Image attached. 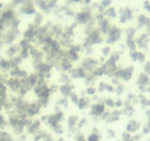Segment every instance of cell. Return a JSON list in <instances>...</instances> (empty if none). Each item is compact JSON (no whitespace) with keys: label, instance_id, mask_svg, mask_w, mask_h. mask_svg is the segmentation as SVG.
Returning a JSON list of instances; mask_svg holds the SVG:
<instances>
[{"label":"cell","instance_id":"16","mask_svg":"<svg viewBox=\"0 0 150 141\" xmlns=\"http://www.w3.org/2000/svg\"><path fill=\"white\" fill-rule=\"evenodd\" d=\"M12 69V65H11V61L9 58H4V57H0V70L4 73H9V70Z\"/></svg>","mask_w":150,"mask_h":141},{"label":"cell","instance_id":"20","mask_svg":"<svg viewBox=\"0 0 150 141\" xmlns=\"http://www.w3.org/2000/svg\"><path fill=\"white\" fill-rule=\"evenodd\" d=\"M36 3H37V6H38V8H40L41 11L46 12V13L51 11L50 6H49V3H48V0H37Z\"/></svg>","mask_w":150,"mask_h":141},{"label":"cell","instance_id":"34","mask_svg":"<svg viewBox=\"0 0 150 141\" xmlns=\"http://www.w3.org/2000/svg\"><path fill=\"white\" fill-rule=\"evenodd\" d=\"M7 28H8V23H7V21L4 20V19L1 17V16H0V32L3 33Z\"/></svg>","mask_w":150,"mask_h":141},{"label":"cell","instance_id":"62","mask_svg":"<svg viewBox=\"0 0 150 141\" xmlns=\"http://www.w3.org/2000/svg\"><path fill=\"white\" fill-rule=\"evenodd\" d=\"M149 116H150V112H149ZM149 120H150V119H149ZM149 127H150V121H149Z\"/></svg>","mask_w":150,"mask_h":141},{"label":"cell","instance_id":"17","mask_svg":"<svg viewBox=\"0 0 150 141\" xmlns=\"http://www.w3.org/2000/svg\"><path fill=\"white\" fill-rule=\"evenodd\" d=\"M104 109H105L104 104H102V103H100V104H95V106L92 107V109H91V115L96 116V118H97V116H102L103 113L105 112Z\"/></svg>","mask_w":150,"mask_h":141},{"label":"cell","instance_id":"4","mask_svg":"<svg viewBox=\"0 0 150 141\" xmlns=\"http://www.w3.org/2000/svg\"><path fill=\"white\" fill-rule=\"evenodd\" d=\"M20 12L23 15H36V7L32 0H25L20 7Z\"/></svg>","mask_w":150,"mask_h":141},{"label":"cell","instance_id":"2","mask_svg":"<svg viewBox=\"0 0 150 141\" xmlns=\"http://www.w3.org/2000/svg\"><path fill=\"white\" fill-rule=\"evenodd\" d=\"M34 90V94H36L37 98H50V88L46 83H42V84H37V86L33 87Z\"/></svg>","mask_w":150,"mask_h":141},{"label":"cell","instance_id":"51","mask_svg":"<svg viewBox=\"0 0 150 141\" xmlns=\"http://www.w3.org/2000/svg\"><path fill=\"white\" fill-rule=\"evenodd\" d=\"M145 70H146V73H150V62H147L146 66H145Z\"/></svg>","mask_w":150,"mask_h":141},{"label":"cell","instance_id":"27","mask_svg":"<svg viewBox=\"0 0 150 141\" xmlns=\"http://www.w3.org/2000/svg\"><path fill=\"white\" fill-rule=\"evenodd\" d=\"M77 104L80 109H86V108H88V106H90V99L88 98H80Z\"/></svg>","mask_w":150,"mask_h":141},{"label":"cell","instance_id":"38","mask_svg":"<svg viewBox=\"0 0 150 141\" xmlns=\"http://www.w3.org/2000/svg\"><path fill=\"white\" fill-rule=\"evenodd\" d=\"M61 82H62V84H67V83H70V78H68V75L63 73V74L61 75Z\"/></svg>","mask_w":150,"mask_h":141},{"label":"cell","instance_id":"42","mask_svg":"<svg viewBox=\"0 0 150 141\" xmlns=\"http://www.w3.org/2000/svg\"><path fill=\"white\" fill-rule=\"evenodd\" d=\"M70 99L73 100V103H75V104H77V103H78V100H79L78 95H77V94H74V92H71V94H70Z\"/></svg>","mask_w":150,"mask_h":141},{"label":"cell","instance_id":"6","mask_svg":"<svg viewBox=\"0 0 150 141\" xmlns=\"http://www.w3.org/2000/svg\"><path fill=\"white\" fill-rule=\"evenodd\" d=\"M40 112H41V107L37 104V102H29L28 108H26V116L29 119H32L34 116H37Z\"/></svg>","mask_w":150,"mask_h":141},{"label":"cell","instance_id":"44","mask_svg":"<svg viewBox=\"0 0 150 141\" xmlns=\"http://www.w3.org/2000/svg\"><path fill=\"white\" fill-rule=\"evenodd\" d=\"M125 113H126V115H132V113H133V107L128 106L126 108H125Z\"/></svg>","mask_w":150,"mask_h":141},{"label":"cell","instance_id":"25","mask_svg":"<svg viewBox=\"0 0 150 141\" xmlns=\"http://www.w3.org/2000/svg\"><path fill=\"white\" fill-rule=\"evenodd\" d=\"M140 128V123L136 120H130L129 123H128V127H126V131L128 132H136V131H138Z\"/></svg>","mask_w":150,"mask_h":141},{"label":"cell","instance_id":"46","mask_svg":"<svg viewBox=\"0 0 150 141\" xmlns=\"http://www.w3.org/2000/svg\"><path fill=\"white\" fill-rule=\"evenodd\" d=\"M136 59H138V61H141V62H142V61L145 59V55L142 54V53H137V57H136Z\"/></svg>","mask_w":150,"mask_h":141},{"label":"cell","instance_id":"18","mask_svg":"<svg viewBox=\"0 0 150 141\" xmlns=\"http://www.w3.org/2000/svg\"><path fill=\"white\" fill-rule=\"evenodd\" d=\"M70 74L73 78H86V70L83 67H78V69H71Z\"/></svg>","mask_w":150,"mask_h":141},{"label":"cell","instance_id":"58","mask_svg":"<svg viewBox=\"0 0 150 141\" xmlns=\"http://www.w3.org/2000/svg\"><path fill=\"white\" fill-rule=\"evenodd\" d=\"M82 1H83V3H86V4H88V3L91 1V0H82Z\"/></svg>","mask_w":150,"mask_h":141},{"label":"cell","instance_id":"30","mask_svg":"<svg viewBox=\"0 0 150 141\" xmlns=\"http://www.w3.org/2000/svg\"><path fill=\"white\" fill-rule=\"evenodd\" d=\"M36 102L41 108H45V107H48V104H49V99L48 98H37Z\"/></svg>","mask_w":150,"mask_h":141},{"label":"cell","instance_id":"55","mask_svg":"<svg viewBox=\"0 0 150 141\" xmlns=\"http://www.w3.org/2000/svg\"><path fill=\"white\" fill-rule=\"evenodd\" d=\"M108 136H115V132L112 129H109V131H108Z\"/></svg>","mask_w":150,"mask_h":141},{"label":"cell","instance_id":"61","mask_svg":"<svg viewBox=\"0 0 150 141\" xmlns=\"http://www.w3.org/2000/svg\"><path fill=\"white\" fill-rule=\"evenodd\" d=\"M57 141H65V140H63V138H58Z\"/></svg>","mask_w":150,"mask_h":141},{"label":"cell","instance_id":"63","mask_svg":"<svg viewBox=\"0 0 150 141\" xmlns=\"http://www.w3.org/2000/svg\"><path fill=\"white\" fill-rule=\"evenodd\" d=\"M128 141H134V140H133V138H130V140H128Z\"/></svg>","mask_w":150,"mask_h":141},{"label":"cell","instance_id":"9","mask_svg":"<svg viewBox=\"0 0 150 141\" xmlns=\"http://www.w3.org/2000/svg\"><path fill=\"white\" fill-rule=\"evenodd\" d=\"M0 16H1V17H3L4 20L7 21V23H9L11 20H13L15 17H17L15 9L11 8V7H7L6 9H3V11H1V13H0Z\"/></svg>","mask_w":150,"mask_h":141},{"label":"cell","instance_id":"23","mask_svg":"<svg viewBox=\"0 0 150 141\" xmlns=\"http://www.w3.org/2000/svg\"><path fill=\"white\" fill-rule=\"evenodd\" d=\"M78 116H75V115H71L70 118L67 119V125H68V129L70 131H74L75 129V127L78 125Z\"/></svg>","mask_w":150,"mask_h":141},{"label":"cell","instance_id":"12","mask_svg":"<svg viewBox=\"0 0 150 141\" xmlns=\"http://www.w3.org/2000/svg\"><path fill=\"white\" fill-rule=\"evenodd\" d=\"M19 53H20V46H19V44H12V45H9L8 48H7L6 57L7 58L16 57V55H19Z\"/></svg>","mask_w":150,"mask_h":141},{"label":"cell","instance_id":"33","mask_svg":"<svg viewBox=\"0 0 150 141\" xmlns=\"http://www.w3.org/2000/svg\"><path fill=\"white\" fill-rule=\"evenodd\" d=\"M50 128H51V129H53L55 133H59V135L63 132V128H62V125H61V123H58V124H54V125H51Z\"/></svg>","mask_w":150,"mask_h":141},{"label":"cell","instance_id":"15","mask_svg":"<svg viewBox=\"0 0 150 141\" xmlns=\"http://www.w3.org/2000/svg\"><path fill=\"white\" fill-rule=\"evenodd\" d=\"M97 66V62L95 59H92V58H86L84 61H83V69L86 70V71H92L93 69H95V67Z\"/></svg>","mask_w":150,"mask_h":141},{"label":"cell","instance_id":"56","mask_svg":"<svg viewBox=\"0 0 150 141\" xmlns=\"http://www.w3.org/2000/svg\"><path fill=\"white\" fill-rule=\"evenodd\" d=\"M3 45H4L3 40H0V52H1V49H3Z\"/></svg>","mask_w":150,"mask_h":141},{"label":"cell","instance_id":"52","mask_svg":"<svg viewBox=\"0 0 150 141\" xmlns=\"http://www.w3.org/2000/svg\"><path fill=\"white\" fill-rule=\"evenodd\" d=\"M122 90H124V87H122V86H119V87H117V90H116V91H117V94H121V92H122Z\"/></svg>","mask_w":150,"mask_h":141},{"label":"cell","instance_id":"36","mask_svg":"<svg viewBox=\"0 0 150 141\" xmlns=\"http://www.w3.org/2000/svg\"><path fill=\"white\" fill-rule=\"evenodd\" d=\"M149 23V20H147L146 17H145L144 15H141L138 17V24H140V26H144V25H146V24Z\"/></svg>","mask_w":150,"mask_h":141},{"label":"cell","instance_id":"49","mask_svg":"<svg viewBox=\"0 0 150 141\" xmlns=\"http://www.w3.org/2000/svg\"><path fill=\"white\" fill-rule=\"evenodd\" d=\"M105 104H107V106H111V107L115 106V103H113V100H112V99H107V100H105Z\"/></svg>","mask_w":150,"mask_h":141},{"label":"cell","instance_id":"45","mask_svg":"<svg viewBox=\"0 0 150 141\" xmlns=\"http://www.w3.org/2000/svg\"><path fill=\"white\" fill-rule=\"evenodd\" d=\"M134 32H136V30H134V29H128V30H126V35H128V38H132V37H133Z\"/></svg>","mask_w":150,"mask_h":141},{"label":"cell","instance_id":"3","mask_svg":"<svg viewBox=\"0 0 150 141\" xmlns=\"http://www.w3.org/2000/svg\"><path fill=\"white\" fill-rule=\"evenodd\" d=\"M6 86L7 88H9V91L13 92V94H17L19 90H20V86H21V79L19 78H15V77H9L6 82Z\"/></svg>","mask_w":150,"mask_h":141},{"label":"cell","instance_id":"1","mask_svg":"<svg viewBox=\"0 0 150 141\" xmlns=\"http://www.w3.org/2000/svg\"><path fill=\"white\" fill-rule=\"evenodd\" d=\"M19 36H20V30H19V29H8V30L3 32L1 40H3L4 45H12V44L17 40Z\"/></svg>","mask_w":150,"mask_h":141},{"label":"cell","instance_id":"5","mask_svg":"<svg viewBox=\"0 0 150 141\" xmlns=\"http://www.w3.org/2000/svg\"><path fill=\"white\" fill-rule=\"evenodd\" d=\"M28 135H36L41 131V120H29L28 125L25 127Z\"/></svg>","mask_w":150,"mask_h":141},{"label":"cell","instance_id":"22","mask_svg":"<svg viewBox=\"0 0 150 141\" xmlns=\"http://www.w3.org/2000/svg\"><path fill=\"white\" fill-rule=\"evenodd\" d=\"M129 19H132V12H130V9L124 8L121 11V15H120V21L121 23H126Z\"/></svg>","mask_w":150,"mask_h":141},{"label":"cell","instance_id":"53","mask_svg":"<svg viewBox=\"0 0 150 141\" xmlns=\"http://www.w3.org/2000/svg\"><path fill=\"white\" fill-rule=\"evenodd\" d=\"M95 92V90L92 88V87H90V88H87V94H93Z\"/></svg>","mask_w":150,"mask_h":141},{"label":"cell","instance_id":"24","mask_svg":"<svg viewBox=\"0 0 150 141\" xmlns=\"http://www.w3.org/2000/svg\"><path fill=\"white\" fill-rule=\"evenodd\" d=\"M99 29L102 30L103 33H108V30L111 29L109 21L105 20V19H102V20H99Z\"/></svg>","mask_w":150,"mask_h":141},{"label":"cell","instance_id":"21","mask_svg":"<svg viewBox=\"0 0 150 141\" xmlns=\"http://www.w3.org/2000/svg\"><path fill=\"white\" fill-rule=\"evenodd\" d=\"M25 79L28 81V83L30 84L32 87H34V86H37V84H38V74H37V73L28 74V77H26Z\"/></svg>","mask_w":150,"mask_h":141},{"label":"cell","instance_id":"13","mask_svg":"<svg viewBox=\"0 0 150 141\" xmlns=\"http://www.w3.org/2000/svg\"><path fill=\"white\" fill-rule=\"evenodd\" d=\"M133 73V67H126V69H121V70H116V77H120L124 81H128L132 77Z\"/></svg>","mask_w":150,"mask_h":141},{"label":"cell","instance_id":"11","mask_svg":"<svg viewBox=\"0 0 150 141\" xmlns=\"http://www.w3.org/2000/svg\"><path fill=\"white\" fill-rule=\"evenodd\" d=\"M90 20H91V12L88 9H84V11L79 12L77 15V23L79 24H87Z\"/></svg>","mask_w":150,"mask_h":141},{"label":"cell","instance_id":"39","mask_svg":"<svg viewBox=\"0 0 150 141\" xmlns=\"http://www.w3.org/2000/svg\"><path fill=\"white\" fill-rule=\"evenodd\" d=\"M105 15H107L108 17H115L116 16V11H115V8H108L105 11Z\"/></svg>","mask_w":150,"mask_h":141},{"label":"cell","instance_id":"10","mask_svg":"<svg viewBox=\"0 0 150 141\" xmlns=\"http://www.w3.org/2000/svg\"><path fill=\"white\" fill-rule=\"evenodd\" d=\"M9 75L15 78H19V79H25L28 77V73L19 66V67H13V69L9 70Z\"/></svg>","mask_w":150,"mask_h":141},{"label":"cell","instance_id":"32","mask_svg":"<svg viewBox=\"0 0 150 141\" xmlns=\"http://www.w3.org/2000/svg\"><path fill=\"white\" fill-rule=\"evenodd\" d=\"M44 21V16L41 13H36V16H34V25L36 26H41V24H42Z\"/></svg>","mask_w":150,"mask_h":141},{"label":"cell","instance_id":"29","mask_svg":"<svg viewBox=\"0 0 150 141\" xmlns=\"http://www.w3.org/2000/svg\"><path fill=\"white\" fill-rule=\"evenodd\" d=\"M120 116V111H113V112H109L107 116V121H116Z\"/></svg>","mask_w":150,"mask_h":141},{"label":"cell","instance_id":"28","mask_svg":"<svg viewBox=\"0 0 150 141\" xmlns=\"http://www.w3.org/2000/svg\"><path fill=\"white\" fill-rule=\"evenodd\" d=\"M0 141H13V137L7 131H0Z\"/></svg>","mask_w":150,"mask_h":141},{"label":"cell","instance_id":"19","mask_svg":"<svg viewBox=\"0 0 150 141\" xmlns=\"http://www.w3.org/2000/svg\"><path fill=\"white\" fill-rule=\"evenodd\" d=\"M73 88H74V87L71 86L70 83H67V84H62V86L59 87V92L62 94L63 98H67V96H70L71 92H73Z\"/></svg>","mask_w":150,"mask_h":141},{"label":"cell","instance_id":"40","mask_svg":"<svg viewBox=\"0 0 150 141\" xmlns=\"http://www.w3.org/2000/svg\"><path fill=\"white\" fill-rule=\"evenodd\" d=\"M87 141H99V135H97V133H91V135L88 136Z\"/></svg>","mask_w":150,"mask_h":141},{"label":"cell","instance_id":"7","mask_svg":"<svg viewBox=\"0 0 150 141\" xmlns=\"http://www.w3.org/2000/svg\"><path fill=\"white\" fill-rule=\"evenodd\" d=\"M37 30H38V26H36L34 24H29L26 30L24 32V38L28 41H33L37 36Z\"/></svg>","mask_w":150,"mask_h":141},{"label":"cell","instance_id":"60","mask_svg":"<svg viewBox=\"0 0 150 141\" xmlns=\"http://www.w3.org/2000/svg\"><path fill=\"white\" fill-rule=\"evenodd\" d=\"M147 29H149V33H150V21L147 23Z\"/></svg>","mask_w":150,"mask_h":141},{"label":"cell","instance_id":"14","mask_svg":"<svg viewBox=\"0 0 150 141\" xmlns=\"http://www.w3.org/2000/svg\"><path fill=\"white\" fill-rule=\"evenodd\" d=\"M32 88H33V87L28 83L26 79H21V86H20V90H19L17 94H19V96H25Z\"/></svg>","mask_w":150,"mask_h":141},{"label":"cell","instance_id":"41","mask_svg":"<svg viewBox=\"0 0 150 141\" xmlns=\"http://www.w3.org/2000/svg\"><path fill=\"white\" fill-rule=\"evenodd\" d=\"M57 104H58V106H62V107H67V99H66V98L59 99V100L57 102Z\"/></svg>","mask_w":150,"mask_h":141},{"label":"cell","instance_id":"31","mask_svg":"<svg viewBox=\"0 0 150 141\" xmlns=\"http://www.w3.org/2000/svg\"><path fill=\"white\" fill-rule=\"evenodd\" d=\"M137 44H138V46H141V48H146V46H147V37H146V35H142L141 37L138 38Z\"/></svg>","mask_w":150,"mask_h":141},{"label":"cell","instance_id":"50","mask_svg":"<svg viewBox=\"0 0 150 141\" xmlns=\"http://www.w3.org/2000/svg\"><path fill=\"white\" fill-rule=\"evenodd\" d=\"M145 8H146V11L150 12V3L149 1H145Z\"/></svg>","mask_w":150,"mask_h":141},{"label":"cell","instance_id":"57","mask_svg":"<svg viewBox=\"0 0 150 141\" xmlns=\"http://www.w3.org/2000/svg\"><path fill=\"white\" fill-rule=\"evenodd\" d=\"M3 8H4V6H3V3L0 1V13H1V11H3Z\"/></svg>","mask_w":150,"mask_h":141},{"label":"cell","instance_id":"37","mask_svg":"<svg viewBox=\"0 0 150 141\" xmlns=\"http://www.w3.org/2000/svg\"><path fill=\"white\" fill-rule=\"evenodd\" d=\"M128 48H129L130 50H132V52H134V50H136V44H134V41L132 40V38H128Z\"/></svg>","mask_w":150,"mask_h":141},{"label":"cell","instance_id":"54","mask_svg":"<svg viewBox=\"0 0 150 141\" xmlns=\"http://www.w3.org/2000/svg\"><path fill=\"white\" fill-rule=\"evenodd\" d=\"M103 53H104V54L107 55L108 53H109V48H104V49H103Z\"/></svg>","mask_w":150,"mask_h":141},{"label":"cell","instance_id":"35","mask_svg":"<svg viewBox=\"0 0 150 141\" xmlns=\"http://www.w3.org/2000/svg\"><path fill=\"white\" fill-rule=\"evenodd\" d=\"M41 141H54V138H53V136H51L50 133H48L45 131V132H44L42 138H41Z\"/></svg>","mask_w":150,"mask_h":141},{"label":"cell","instance_id":"48","mask_svg":"<svg viewBox=\"0 0 150 141\" xmlns=\"http://www.w3.org/2000/svg\"><path fill=\"white\" fill-rule=\"evenodd\" d=\"M77 141H87V140L84 138V136H83L82 133H79V135L77 136Z\"/></svg>","mask_w":150,"mask_h":141},{"label":"cell","instance_id":"26","mask_svg":"<svg viewBox=\"0 0 150 141\" xmlns=\"http://www.w3.org/2000/svg\"><path fill=\"white\" fill-rule=\"evenodd\" d=\"M146 83H149V78H147V75L146 74H140V77H138V86H140V88L145 90L144 86Z\"/></svg>","mask_w":150,"mask_h":141},{"label":"cell","instance_id":"47","mask_svg":"<svg viewBox=\"0 0 150 141\" xmlns=\"http://www.w3.org/2000/svg\"><path fill=\"white\" fill-rule=\"evenodd\" d=\"M49 88H50V92L53 94V92H55L58 90V87H57V84H51V86H49Z\"/></svg>","mask_w":150,"mask_h":141},{"label":"cell","instance_id":"43","mask_svg":"<svg viewBox=\"0 0 150 141\" xmlns=\"http://www.w3.org/2000/svg\"><path fill=\"white\" fill-rule=\"evenodd\" d=\"M111 1H112V0H103V1H102V7H103V8H107V7H109Z\"/></svg>","mask_w":150,"mask_h":141},{"label":"cell","instance_id":"59","mask_svg":"<svg viewBox=\"0 0 150 141\" xmlns=\"http://www.w3.org/2000/svg\"><path fill=\"white\" fill-rule=\"evenodd\" d=\"M70 1H73V3H78V1H82V0H70Z\"/></svg>","mask_w":150,"mask_h":141},{"label":"cell","instance_id":"8","mask_svg":"<svg viewBox=\"0 0 150 141\" xmlns=\"http://www.w3.org/2000/svg\"><path fill=\"white\" fill-rule=\"evenodd\" d=\"M120 36H121V30H120L119 28H116V26H112V28L108 30V40L107 41L109 44H112V42L119 40Z\"/></svg>","mask_w":150,"mask_h":141}]
</instances>
